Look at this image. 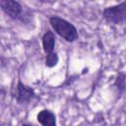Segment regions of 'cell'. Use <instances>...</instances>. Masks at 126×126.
Here are the masks:
<instances>
[{
    "label": "cell",
    "instance_id": "cell-1",
    "mask_svg": "<svg viewBox=\"0 0 126 126\" xmlns=\"http://www.w3.org/2000/svg\"><path fill=\"white\" fill-rule=\"evenodd\" d=\"M49 24L53 31L66 41L74 42L78 39L79 33L76 27L67 20L59 16H51L49 17Z\"/></svg>",
    "mask_w": 126,
    "mask_h": 126
},
{
    "label": "cell",
    "instance_id": "cell-2",
    "mask_svg": "<svg viewBox=\"0 0 126 126\" xmlns=\"http://www.w3.org/2000/svg\"><path fill=\"white\" fill-rule=\"evenodd\" d=\"M102 17L107 23L115 25L126 22V1L104 8L102 11Z\"/></svg>",
    "mask_w": 126,
    "mask_h": 126
},
{
    "label": "cell",
    "instance_id": "cell-3",
    "mask_svg": "<svg viewBox=\"0 0 126 126\" xmlns=\"http://www.w3.org/2000/svg\"><path fill=\"white\" fill-rule=\"evenodd\" d=\"M0 6L2 11L13 20H17L23 13L22 5L16 0H0Z\"/></svg>",
    "mask_w": 126,
    "mask_h": 126
},
{
    "label": "cell",
    "instance_id": "cell-4",
    "mask_svg": "<svg viewBox=\"0 0 126 126\" xmlns=\"http://www.w3.org/2000/svg\"><path fill=\"white\" fill-rule=\"evenodd\" d=\"M34 95H35V94H34L33 89L25 85L21 81L18 82L17 87H16L15 95H14L18 103H20V104L28 103L34 97Z\"/></svg>",
    "mask_w": 126,
    "mask_h": 126
},
{
    "label": "cell",
    "instance_id": "cell-5",
    "mask_svg": "<svg viewBox=\"0 0 126 126\" xmlns=\"http://www.w3.org/2000/svg\"><path fill=\"white\" fill-rule=\"evenodd\" d=\"M36 119L38 123L43 126H55L56 125V116L49 109L40 110L36 115Z\"/></svg>",
    "mask_w": 126,
    "mask_h": 126
},
{
    "label": "cell",
    "instance_id": "cell-6",
    "mask_svg": "<svg viewBox=\"0 0 126 126\" xmlns=\"http://www.w3.org/2000/svg\"><path fill=\"white\" fill-rule=\"evenodd\" d=\"M41 42H42V48H43V51L45 52V54L54 51V47H55V35H54V32L52 31H50V30H47L44 32V34L42 35Z\"/></svg>",
    "mask_w": 126,
    "mask_h": 126
},
{
    "label": "cell",
    "instance_id": "cell-7",
    "mask_svg": "<svg viewBox=\"0 0 126 126\" xmlns=\"http://www.w3.org/2000/svg\"><path fill=\"white\" fill-rule=\"evenodd\" d=\"M114 86L118 91V94H121L125 89H126V75L124 73H118L115 82H114Z\"/></svg>",
    "mask_w": 126,
    "mask_h": 126
},
{
    "label": "cell",
    "instance_id": "cell-8",
    "mask_svg": "<svg viewBox=\"0 0 126 126\" xmlns=\"http://www.w3.org/2000/svg\"><path fill=\"white\" fill-rule=\"evenodd\" d=\"M58 61H59L58 54L54 51H52L50 53H47L45 55V66L48 67V68L55 67L58 64Z\"/></svg>",
    "mask_w": 126,
    "mask_h": 126
}]
</instances>
